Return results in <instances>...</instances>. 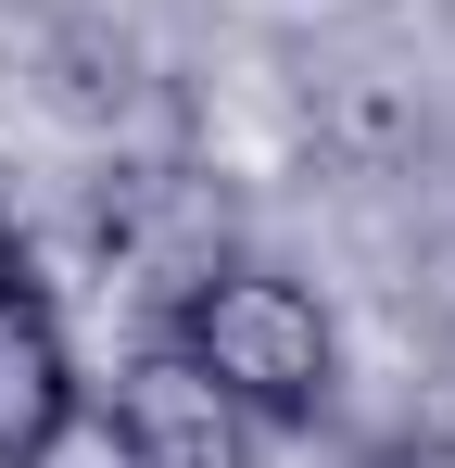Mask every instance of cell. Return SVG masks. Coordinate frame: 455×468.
I'll return each instance as SVG.
<instances>
[{"label":"cell","mask_w":455,"mask_h":468,"mask_svg":"<svg viewBox=\"0 0 455 468\" xmlns=\"http://www.w3.org/2000/svg\"><path fill=\"white\" fill-rule=\"evenodd\" d=\"M164 342L203 367V380L253 418V431H316L329 405H342V329L329 304L279 279V266H203L177 316H164Z\"/></svg>","instance_id":"cell-1"},{"label":"cell","mask_w":455,"mask_h":468,"mask_svg":"<svg viewBox=\"0 0 455 468\" xmlns=\"http://www.w3.org/2000/svg\"><path fill=\"white\" fill-rule=\"evenodd\" d=\"M101 405H114V431H127V468H253V418H240L177 342H152Z\"/></svg>","instance_id":"cell-2"},{"label":"cell","mask_w":455,"mask_h":468,"mask_svg":"<svg viewBox=\"0 0 455 468\" xmlns=\"http://www.w3.org/2000/svg\"><path fill=\"white\" fill-rule=\"evenodd\" d=\"M76 392L89 380H76V342H64V316H51V292L26 279V253H0V468L26 456Z\"/></svg>","instance_id":"cell-3"},{"label":"cell","mask_w":455,"mask_h":468,"mask_svg":"<svg viewBox=\"0 0 455 468\" xmlns=\"http://www.w3.org/2000/svg\"><path fill=\"white\" fill-rule=\"evenodd\" d=\"M13 468H127V431H114V405H101V392H76V405H64V418H51Z\"/></svg>","instance_id":"cell-4"},{"label":"cell","mask_w":455,"mask_h":468,"mask_svg":"<svg viewBox=\"0 0 455 468\" xmlns=\"http://www.w3.org/2000/svg\"><path fill=\"white\" fill-rule=\"evenodd\" d=\"M379 468H455V456H430V443H392V456H379Z\"/></svg>","instance_id":"cell-5"}]
</instances>
